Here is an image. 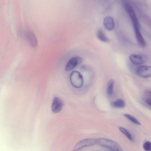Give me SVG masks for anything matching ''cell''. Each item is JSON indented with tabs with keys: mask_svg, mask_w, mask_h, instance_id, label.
<instances>
[{
	"mask_svg": "<svg viewBox=\"0 0 151 151\" xmlns=\"http://www.w3.org/2000/svg\"><path fill=\"white\" fill-rule=\"evenodd\" d=\"M137 40L139 45L142 47L145 46L146 43L140 30V27H133Z\"/></svg>",
	"mask_w": 151,
	"mask_h": 151,
	"instance_id": "9",
	"label": "cell"
},
{
	"mask_svg": "<svg viewBox=\"0 0 151 151\" xmlns=\"http://www.w3.org/2000/svg\"><path fill=\"white\" fill-rule=\"evenodd\" d=\"M96 144V139L89 138L84 139L78 142L75 145L73 151L80 150L85 147Z\"/></svg>",
	"mask_w": 151,
	"mask_h": 151,
	"instance_id": "5",
	"label": "cell"
},
{
	"mask_svg": "<svg viewBox=\"0 0 151 151\" xmlns=\"http://www.w3.org/2000/svg\"><path fill=\"white\" fill-rule=\"evenodd\" d=\"M114 84V81L113 79L109 80L107 84V92L109 96H111L113 94V88Z\"/></svg>",
	"mask_w": 151,
	"mask_h": 151,
	"instance_id": "14",
	"label": "cell"
},
{
	"mask_svg": "<svg viewBox=\"0 0 151 151\" xmlns=\"http://www.w3.org/2000/svg\"><path fill=\"white\" fill-rule=\"evenodd\" d=\"M145 102L148 106L151 107V98H144L143 99Z\"/></svg>",
	"mask_w": 151,
	"mask_h": 151,
	"instance_id": "18",
	"label": "cell"
},
{
	"mask_svg": "<svg viewBox=\"0 0 151 151\" xmlns=\"http://www.w3.org/2000/svg\"><path fill=\"white\" fill-rule=\"evenodd\" d=\"M103 24L105 29L108 31L112 30L114 27V20L112 17L107 16L103 20Z\"/></svg>",
	"mask_w": 151,
	"mask_h": 151,
	"instance_id": "10",
	"label": "cell"
},
{
	"mask_svg": "<svg viewBox=\"0 0 151 151\" xmlns=\"http://www.w3.org/2000/svg\"><path fill=\"white\" fill-rule=\"evenodd\" d=\"M119 129L120 131L130 141L132 142L133 141L134 139L128 130L122 127H120Z\"/></svg>",
	"mask_w": 151,
	"mask_h": 151,
	"instance_id": "15",
	"label": "cell"
},
{
	"mask_svg": "<svg viewBox=\"0 0 151 151\" xmlns=\"http://www.w3.org/2000/svg\"><path fill=\"white\" fill-rule=\"evenodd\" d=\"M82 61V59L79 57H75L71 58L68 62L65 67V70L69 71L73 69Z\"/></svg>",
	"mask_w": 151,
	"mask_h": 151,
	"instance_id": "7",
	"label": "cell"
},
{
	"mask_svg": "<svg viewBox=\"0 0 151 151\" xmlns=\"http://www.w3.org/2000/svg\"><path fill=\"white\" fill-rule=\"evenodd\" d=\"M146 95L151 98V91L147 90L145 91Z\"/></svg>",
	"mask_w": 151,
	"mask_h": 151,
	"instance_id": "19",
	"label": "cell"
},
{
	"mask_svg": "<svg viewBox=\"0 0 151 151\" xmlns=\"http://www.w3.org/2000/svg\"><path fill=\"white\" fill-rule=\"evenodd\" d=\"M143 148L146 151H151V142L149 141H146L143 145Z\"/></svg>",
	"mask_w": 151,
	"mask_h": 151,
	"instance_id": "17",
	"label": "cell"
},
{
	"mask_svg": "<svg viewBox=\"0 0 151 151\" xmlns=\"http://www.w3.org/2000/svg\"><path fill=\"white\" fill-rule=\"evenodd\" d=\"M97 36L99 39L102 42H107L109 41V39L106 37L103 31L101 29L98 30Z\"/></svg>",
	"mask_w": 151,
	"mask_h": 151,
	"instance_id": "13",
	"label": "cell"
},
{
	"mask_svg": "<svg viewBox=\"0 0 151 151\" xmlns=\"http://www.w3.org/2000/svg\"><path fill=\"white\" fill-rule=\"evenodd\" d=\"M136 74L139 76L147 78L151 77V66L147 65H140L137 68Z\"/></svg>",
	"mask_w": 151,
	"mask_h": 151,
	"instance_id": "4",
	"label": "cell"
},
{
	"mask_svg": "<svg viewBox=\"0 0 151 151\" xmlns=\"http://www.w3.org/2000/svg\"><path fill=\"white\" fill-rule=\"evenodd\" d=\"M123 5L132 22L133 26L140 27L137 16L132 5L129 3L125 1L123 2Z\"/></svg>",
	"mask_w": 151,
	"mask_h": 151,
	"instance_id": "2",
	"label": "cell"
},
{
	"mask_svg": "<svg viewBox=\"0 0 151 151\" xmlns=\"http://www.w3.org/2000/svg\"><path fill=\"white\" fill-rule=\"evenodd\" d=\"M26 37L28 41L33 47L37 46V42L36 37L34 34L32 32L28 31L26 33Z\"/></svg>",
	"mask_w": 151,
	"mask_h": 151,
	"instance_id": "11",
	"label": "cell"
},
{
	"mask_svg": "<svg viewBox=\"0 0 151 151\" xmlns=\"http://www.w3.org/2000/svg\"><path fill=\"white\" fill-rule=\"evenodd\" d=\"M129 59L134 64L139 65L145 63L147 57L144 55L133 54L129 55Z\"/></svg>",
	"mask_w": 151,
	"mask_h": 151,
	"instance_id": "6",
	"label": "cell"
},
{
	"mask_svg": "<svg viewBox=\"0 0 151 151\" xmlns=\"http://www.w3.org/2000/svg\"><path fill=\"white\" fill-rule=\"evenodd\" d=\"M124 116L134 123L138 125H141L140 123L135 117L129 114H125Z\"/></svg>",
	"mask_w": 151,
	"mask_h": 151,
	"instance_id": "16",
	"label": "cell"
},
{
	"mask_svg": "<svg viewBox=\"0 0 151 151\" xmlns=\"http://www.w3.org/2000/svg\"><path fill=\"white\" fill-rule=\"evenodd\" d=\"M111 106L116 108H122L125 107V104L124 101L122 99H119L115 101L112 102Z\"/></svg>",
	"mask_w": 151,
	"mask_h": 151,
	"instance_id": "12",
	"label": "cell"
},
{
	"mask_svg": "<svg viewBox=\"0 0 151 151\" xmlns=\"http://www.w3.org/2000/svg\"><path fill=\"white\" fill-rule=\"evenodd\" d=\"M70 80L72 85L76 88H80L83 85V76L77 71H74L71 73L70 77Z\"/></svg>",
	"mask_w": 151,
	"mask_h": 151,
	"instance_id": "3",
	"label": "cell"
},
{
	"mask_svg": "<svg viewBox=\"0 0 151 151\" xmlns=\"http://www.w3.org/2000/svg\"><path fill=\"white\" fill-rule=\"evenodd\" d=\"M63 102L60 98L55 97L52 101L51 105L52 111L55 113H58L62 110L63 106Z\"/></svg>",
	"mask_w": 151,
	"mask_h": 151,
	"instance_id": "8",
	"label": "cell"
},
{
	"mask_svg": "<svg viewBox=\"0 0 151 151\" xmlns=\"http://www.w3.org/2000/svg\"><path fill=\"white\" fill-rule=\"evenodd\" d=\"M96 140L97 144L111 150H122V148L118 143L111 139L104 138H100L96 139Z\"/></svg>",
	"mask_w": 151,
	"mask_h": 151,
	"instance_id": "1",
	"label": "cell"
}]
</instances>
